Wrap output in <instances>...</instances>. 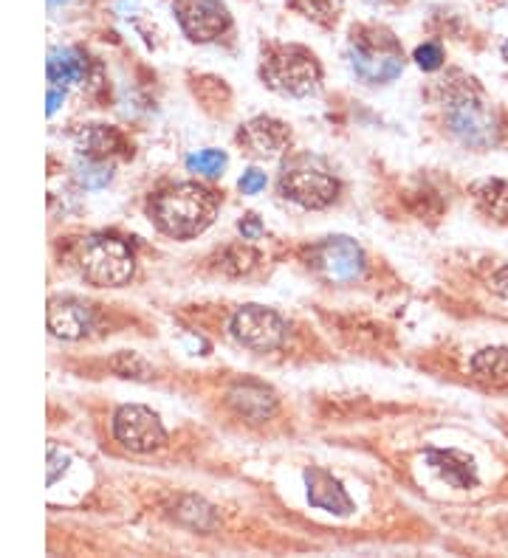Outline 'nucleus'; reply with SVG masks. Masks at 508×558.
Here are the masks:
<instances>
[{
    "label": "nucleus",
    "mask_w": 508,
    "mask_h": 558,
    "mask_svg": "<svg viewBox=\"0 0 508 558\" xmlns=\"http://www.w3.org/2000/svg\"><path fill=\"white\" fill-rule=\"evenodd\" d=\"M218 212V195L201 184H178L159 192L150 203V215L161 232L187 240L207 229Z\"/></svg>",
    "instance_id": "nucleus-1"
},
{
    "label": "nucleus",
    "mask_w": 508,
    "mask_h": 558,
    "mask_svg": "<svg viewBox=\"0 0 508 558\" xmlns=\"http://www.w3.org/2000/svg\"><path fill=\"white\" fill-rule=\"evenodd\" d=\"M263 79L269 88L286 96H311L322 85V68L311 51L300 46L271 48L263 62Z\"/></svg>",
    "instance_id": "nucleus-2"
},
{
    "label": "nucleus",
    "mask_w": 508,
    "mask_h": 558,
    "mask_svg": "<svg viewBox=\"0 0 508 558\" xmlns=\"http://www.w3.org/2000/svg\"><path fill=\"white\" fill-rule=\"evenodd\" d=\"M350 68L356 77H362L370 85L393 82L401 77L404 57L401 48L387 31H353L350 40Z\"/></svg>",
    "instance_id": "nucleus-3"
},
{
    "label": "nucleus",
    "mask_w": 508,
    "mask_h": 558,
    "mask_svg": "<svg viewBox=\"0 0 508 558\" xmlns=\"http://www.w3.org/2000/svg\"><path fill=\"white\" fill-rule=\"evenodd\" d=\"M82 277L99 288H119L133 277V254L116 237H88L80 246Z\"/></svg>",
    "instance_id": "nucleus-4"
},
{
    "label": "nucleus",
    "mask_w": 508,
    "mask_h": 558,
    "mask_svg": "<svg viewBox=\"0 0 508 558\" xmlns=\"http://www.w3.org/2000/svg\"><path fill=\"white\" fill-rule=\"evenodd\" d=\"M232 336L257 353H269L286 339V322L263 305H246L232 319Z\"/></svg>",
    "instance_id": "nucleus-5"
},
{
    "label": "nucleus",
    "mask_w": 508,
    "mask_h": 558,
    "mask_svg": "<svg viewBox=\"0 0 508 558\" xmlns=\"http://www.w3.org/2000/svg\"><path fill=\"white\" fill-rule=\"evenodd\" d=\"M173 9L184 34L195 43L218 40L232 29V15L221 0H175Z\"/></svg>",
    "instance_id": "nucleus-6"
},
{
    "label": "nucleus",
    "mask_w": 508,
    "mask_h": 558,
    "mask_svg": "<svg viewBox=\"0 0 508 558\" xmlns=\"http://www.w3.org/2000/svg\"><path fill=\"white\" fill-rule=\"evenodd\" d=\"M113 432L125 449L139 451V454L161 449L167 440L159 415L150 412L147 406H122L113 418Z\"/></svg>",
    "instance_id": "nucleus-7"
},
{
    "label": "nucleus",
    "mask_w": 508,
    "mask_h": 558,
    "mask_svg": "<svg viewBox=\"0 0 508 558\" xmlns=\"http://www.w3.org/2000/svg\"><path fill=\"white\" fill-rule=\"evenodd\" d=\"M280 195L300 203L305 209H325L336 201L339 184L328 172L319 170H286L280 178Z\"/></svg>",
    "instance_id": "nucleus-8"
},
{
    "label": "nucleus",
    "mask_w": 508,
    "mask_h": 558,
    "mask_svg": "<svg viewBox=\"0 0 508 558\" xmlns=\"http://www.w3.org/2000/svg\"><path fill=\"white\" fill-rule=\"evenodd\" d=\"M322 274L334 282H353L365 274V254L350 237H331L317 251Z\"/></svg>",
    "instance_id": "nucleus-9"
},
{
    "label": "nucleus",
    "mask_w": 508,
    "mask_h": 558,
    "mask_svg": "<svg viewBox=\"0 0 508 558\" xmlns=\"http://www.w3.org/2000/svg\"><path fill=\"white\" fill-rule=\"evenodd\" d=\"M240 144L252 158H274L286 150L288 127L283 122L260 116L240 130Z\"/></svg>",
    "instance_id": "nucleus-10"
},
{
    "label": "nucleus",
    "mask_w": 508,
    "mask_h": 558,
    "mask_svg": "<svg viewBox=\"0 0 508 558\" xmlns=\"http://www.w3.org/2000/svg\"><path fill=\"white\" fill-rule=\"evenodd\" d=\"M449 124H452V130H455L463 141H469V144H489V141H492V116H489V110L483 108L480 102H475V99L461 96V99L455 102V108H452Z\"/></svg>",
    "instance_id": "nucleus-11"
},
{
    "label": "nucleus",
    "mask_w": 508,
    "mask_h": 558,
    "mask_svg": "<svg viewBox=\"0 0 508 558\" xmlns=\"http://www.w3.org/2000/svg\"><path fill=\"white\" fill-rule=\"evenodd\" d=\"M305 482H308V502L319 508V511L339 513V516H348L353 511V502H350L348 491L342 488V482L334 480L328 471L322 468H311L305 471Z\"/></svg>",
    "instance_id": "nucleus-12"
},
{
    "label": "nucleus",
    "mask_w": 508,
    "mask_h": 558,
    "mask_svg": "<svg viewBox=\"0 0 508 558\" xmlns=\"http://www.w3.org/2000/svg\"><path fill=\"white\" fill-rule=\"evenodd\" d=\"M48 330L57 339H82L91 330V310L77 299H54L48 305Z\"/></svg>",
    "instance_id": "nucleus-13"
},
{
    "label": "nucleus",
    "mask_w": 508,
    "mask_h": 558,
    "mask_svg": "<svg viewBox=\"0 0 508 558\" xmlns=\"http://www.w3.org/2000/svg\"><path fill=\"white\" fill-rule=\"evenodd\" d=\"M427 465L452 488H472L477 482L475 460L461 451H427Z\"/></svg>",
    "instance_id": "nucleus-14"
},
{
    "label": "nucleus",
    "mask_w": 508,
    "mask_h": 558,
    "mask_svg": "<svg viewBox=\"0 0 508 558\" xmlns=\"http://www.w3.org/2000/svg\"><path fill=\"white\" fill-rule=\"evenodd\" d=\"M472 375L477 384L489 389L508 387V350L506 347H486L472 358Z\"/></svg>",
    "instance_id": "nucleus-15"
},
{
    "label": "nucleus",
    "mask_w": 508,
    "mask_h": 558,
    "mask_svg": "<svg viewBox=\"0 0 508 558\" xmlns=\"http://www.w3.org/2000/svg\"><path fill=\"white\" fill-rule=\"evenodd\" d=\"M85 77V60L74 48H54L48 54V79L57 85H71Z\"/></svg>",
    "instance_id": "nucleus-16"
},
{
    "label": "nucleus",
    "mask_w": 508,
    "mask_h": 558,
    "mask_svg": "<svg viewBox=\"0 0 508 558\" xmlns=\"http://www.w3.org/2000/svg\"><path fill=\"white\" fill-rule=\"evenodd\" d=\"M475 201L494 220H508V181L475 184Z\"/></svg>",
    "instance_id": "nucleus-17"
},
{
    "label": "nucleus",
    "mask_w": 508,
    "mask_h": 558,
    "mask_svg": "<svg viewBox=\"0 0 508 558\" xmlns=\"http://www.w3.org/2000/svg\"><path fill=\"white\" fill-rule=\"evenodd\" d=\"M288 3L305 17L322 23V26L334 23L336 15H339V6H342V0H288Z\"/></svg>",
    "instance_id": "nucleus-18"
},
{
    "label": "nucleus",
    "mask_w": 508,
    "mask_h": 558,
    "mask_svg": "<svg viewBox=\"0 0 508 558\" xmlns=\"http://www.w3.org/2000/svg\"><path fill=\"white\" fill-rule=\"evenodd\" d=\"M235 403H238L243 415H249V418H263V415H269L271 403L274 401H271L269 392H263V389L243 387L235 392Z\"/></svg>",
    "instance_id": "nucleus-19"
},
{
    "label": "nucleus",
    "mask_w": 508,
    "mask_h": 558,
    "mask_svg": "<svg viewBox=\"0 0 508 558\" xmlns=\"http://www.w3.org/2000/svg\"><path fill=\"white\" fill-rule=\"evenodd\" d=\"M226 153L221 150H201V153H192L187 158V170L195 175H207V178H218L226 170Z\"/></svg>",
    "instance_id": "nucleus-20"
},
{
    "label": "nucleus",
    "mask_w": 508,
    "mask_h": 558,
    "mask_svg": "<svg viewBox=\"0 0 508 558\" xmlns=\"http://www.w3.org/2000/svg\"><path fill=\"white\" fill-rule=\"evenodd\" d=\"M415 62H418V68H424V71H435V68H441L444 65V48L438 46V43H424V46L415 48Z\"/></svg>",
    "instance_id": "nucleus-21"
},
{
    "label": "nucleus",
    "mask_w": 508,
    "mask_h": 558,
    "mask_svg": "<svg viewBox=\"0 0 508 558\" xmlns=\"http://www.w3.org/2000/svg\"><path fill=\"white\" fill-rule=\"evenodd\" d=\"M113 370L122 372L127 378H130V375H133V378H147L150 367H147V361H142L136 353H122V356L113 361Z\"/></svg>",
    "instance_id": "nucleus-22"
},
{
    "label": "nucleus",
    "mask_w": 508,
    "mask_h": 558,
    "mask_svg": "<svg viewBox=\"0 0 508 558\" xmlns=\"http://www.w3.org/2000/svg\"><path fill=\"white\" fill-rule=\"evenodd\" d=\"M113 141H119L113 130H108V127H91V130H88V139H85V147H88V153L99 155L108 153Z\"/></svg>",
    "instance_id": "nucleus-23"
},
{
    "label": "nucleus",
    "mask_w": 508,
    "mask_h": 558,
    "mask_svg": "<svg viewBox=\"0 0 508 558\" xmlns=\"http://www.w3.org/2000/svg\"><path fill=\"white\" fill-rule=\"evenodd\" d=\"M238 186L243 195H257V192H263V189H266V172H260V170L243 172V178H240Z\"/></svg>",
    "instance_id": "nucleus-24"
},
{
    "label": "nucleus",
    "mask_w": 508,
    "mask_h": 558,
    "mask_svg": "<svg viewBox=\"0 0 508 558\" xmlns=\"http://www.w3.org/2000/svg\"><path fill=\"white\" fill-rule=\"evenodd\" d=\"M240 232H243V237L254 240V237H260V234H263V223H260V220H257L254 215L243 217V220H240Z\"/></svg>",
    "instance_id": "nucleus-25"
},
{
    "label": "nucleus",
    "mask_w": 508,
    "mask_h": 558,
    "mask_svg": "<svg viewBox=\"0 0 508 558\" xmlns=\"http://www.w3.org/2000/svg\"><path fill=\"white\" fill-rule=\"evenodd\" d=\"M489 285H492L494 294L508 296V265H506V268H500V271L494 274L492 282H489Z\"/></svg>",
    "instance_id": "nucleus-26"
},
{
    "label": "nucleus",
    "mask_w": 508,
    "mask_h": 558,
    "mask_svg": "<svg viewBox=\"0 0 508 558\" xmlns=\"http://www.w3.org/2000/svg\"><path fill=\"white\" fill-rule=\"evenodd\" d=\"M60 102H63V91L51 88V91H48V113H54V110L60 108Z\"/></svg>",
    "instance_id": "nucleus-27"
},
{
    "label": "nucleus",
    "mask_w": 508,
    "mask_h": 558,
    "mask_svg": "<svg viewBox=\"0 0 508 558\" xmlns=\"http://www.w3.org/2000/svg\"><path fill=\"white\" fill-rule=\"evenodd\" d=\"M63 3H68V0H48V6H51V9H57V6H63Z\"/></svg>",
    "instance_id": "nucleus-28"
},
{
    "label": "nucleus",
    "mask_w": 508,
    "mask_h": 558,
    "mask_svg": "<svg viewBox=\"0 0 508 558\" xmlns=\"http://www.w3.org/2000/svg\"><path fill=\"white\" fill-rule=\"evenodd\" d=\"M373 3H384V0H373Z\"/></svg>",
    "instance_id": "nucleus-29"
},
{
    "label": "nucleus",
    "mask_w": 508,
    "mask_h": 558,
    "mask_svg": "<svg viewBox=\"0 0 508 558\" xmlns=\"http://www.w3.org/2000/svg\"><path fill=\"white\" fill-rule=\"evenodd\" d=\"M506 51H508V46H506Z\"/></svg>",
    "instance_id": "nucleus-30"
}]
</instances>
